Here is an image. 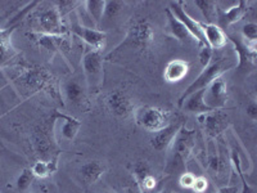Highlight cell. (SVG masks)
Instances as JSON below:
<instances>
[{"label": "cell", "mask_w": 257, "mask_h": 193, "mask_svg": "<svg viewBox=\"0 0 257 193\" xmlns=\"http://www.w3.org/2000/svg\"><path fill=\"white\" fill-rule=\"evenodd\" d=\"M231 164H233V166L235 167V170H237V174L239 175L240 180H242V192L240 193H254L253 188L249 187L248 183L245 181L244 174H243V171H242V165H240L239 153H238V151H235V149H234L233 152H231Z\"/></svg>", "instance_id": "obj_30"}, {"label": "cell", "mask_w": 257, "mask_h": 193, "mask_svg": "<svg viewBox=\"0 0 257 193\" xmlns=\"http://www.w3.org/2000/svg\"><path fill=\"white\" fill-rule=\"evenodd\" d=\"M184 125L185 124L183 120L174 121V123H170L169 125L165 126L164 129L156 132L153 134V137L151 138V146H152V148L156 149L157 152H164V151H166L173 144L175 137Z\"/></svg>", "instance_id": "obj_13"}, {"label": "cell", "mask_w": 257, "mask_h": 193, "mask_svg": "<svg viewBox=\"0 0 257 193\" xmlns=\"http://www.w3.org/2000/svg\"><path fill=\"white\" fill-rule=\"evenodd\" d=\"M16 30V26L2 29L0 27V67L6 66L12 61L18 52L12 45V34Z\"/></svg>", "instance_id": "obj_16"}, {"label": "cell", "mask_w": 257, "mask_h": 193, "mask_svg": "<svg viewBox=\"0 0 257 193\" xmlns=\"http://www.w3.org/2000/svg\"><path fill=\"white\" fill-rule=\"evenodd\" d=\"M166 16H167V27H169L170 32L174 38L178 39L181 43H185V44H189L190 41L193 40V36L190 35L189 31L185 29V26L181 24L178 18L174 17V15L170 12V9H166Z\"/></svg>", "instance_id": "obj_23"}, {"label": "cell", "mask_w": 257, "mask_h": 193, "mask_svg": "<svg viewBox=\"0 0 257 193\" xmlns=\"http://www.w3.org/2000/svg\"><path fill=\"white\" fill-rule=\"evenodd\" d=\"M105 166L102 161L91 160L88 161L86 164H84L80 169L81 173L82 180L85 181V184H94L95 181L99 180L100 176L104 174Z\"/></svg>", "instance_id": "obj_21"}, {"label": "cell", "mask_w": 257, "mask_h": 193, "mask_svg": "<svg viewBox=\"0 0 257 193\" xmlns=\"http://www.w3.org/2000/svg\"><path fill=\"white\" fill-rule=\"evenodd\" d=\"M194 4L198 7L202 16L206 20L205 24H215L217 11V3L215 0H196Z\"/></svg>", "instance_id": "obj_28"}, {"label": "cell", "mask_w": 257, "mask_h": 193, "mask_svg": "<svg viewBox=\"0 0 257 193\" xmlns=\"http://www.w3.org/2000/svg\"><path fill=\"white\" fill-rule=\"evenodd\" d=\"M207 169L212 176H220L225 174L228 165L221 156H211L207 160Z\"/></svg>", "instance_id": "obj_29"}, {"label": "cell", "mask_w": 257, "mask_h": 193, "mask_svg": "<svg viewBox=\"0 0 257 193\" xmlns=\"http://www.w3.org/2000/svg\"><path fill=\"white\" fill-rule=\"evenodd\" d=\"M189 71V63L183 59H174L169 62L165 68L164 77L167 82H178L185 77Z\"/></svg>", "instance_id": "obj_22"}, {"label": "cell", "mask_w": 257, "mask_h": 193, "mask_svg": "<svg viewBox=\"0 0 257 193\" xmlns=\"http://www.w3.org/2000/svg\"><path fill=\"white\" fill-rule=\"evenodd\" d=\"M170 12L173 13L174 17L178 18L181 24L184 25L185 29L189 31L190 35L193 36V39L198 43L199 47H206L207 41H206L205 35H203V30H202L201 22L199 21L193 20L187 12H185L184 3L183 2H170Z\"/></svg>", "instance_id": "obj_8"}, {"label": "cell", "mask_w": 257, "mask_h": 193, "mask_svg": "<svg viewBox=\"0 0 257 193\" xmlns=\"http://www.w3.org/2000/svg\"><path fill=\"white\" fill-rule=\"evenodd\" d=\"M57 161H58V156H54L53 158H50V160H40L38 161V162H35L34 164V166H32V173H34V175L38 176V178H48V176H50L52 174H54L57 171V169H58V164H57Z\"/></svg>", "instance_id": "obj_26"}, {"label": "cell", "mask_w": 257, "mask_h": 193, "mask_svg": "<svg viewBox=\"0 0 257 193\" xmlns=\"http://www.w3.org/2000/svg\"><path fill=\"white\" fill-rule=\"evenodd\" d=\"M31 193H38V192H31Z\"/></svg>", "instance_id": "obj_43"}, {"label": "cell", "mask_w": 257, "mask_h": 193, "mask_svg": "<svg viewBox=\"0 0 257 193\" xmlns=\"http://www.w3.org/2000/svg\"><path fill=\"white\" fill-rule=\"evenodd\" d=\"M243 39L249 43H256L257 40V25L254 22H247L242 29Z\"/></svg>", "instance_id": "obj_35"}, {"label": "cell", "mask_w": 257, "mask_h": 193, "mask_svg": "<svg viewBox=\"0 0 257 193\" xmlns=\"http://www.w3.org/2000/svg\"><path fill=\"white\" fill-rule=\"evenodd\" d=\"M100 193H114V192H112V190H103V192Z\"/></svg>", "instance_id": "obj_41"}, {"label": "cell", "mask_w": 257, "mask_h": 193, "mask_svg": "<svg viewBox=\"0 0 257 193\" xmlns=\"http://www.w3.org/2000/svg\"><path fill=\"white\" fill-rule=\"evenodd\" d=\"M198 58H199V62H201L202 66H203V67H206V66H207V64L211 62V59H212V49H211L208 45H206V47H202L201 50H199Z\"/></svg>", "instance_id": "obj_36"}, {"label": "cell", "mask_w": 257, "mask_h": 193, "mask_svg": "<svg viewBox=\"0 0 257 193\" xmlns=\"http://www.w3.org/2000/svg\"><path fill=\"white\" fill-rule=\"evenodd\" d=\"M235 67H237V58H233V57H221V58L210 62L205 67V70L199 73L198 77L185 89L184 93L181 94L178 102L179 107H181V105H183V102H184L188 95H190V94L197 90H201V89H206L213 80L219 79L226 71Z\"/></svg>", "instance_id": "obj_2"}, {"label": "cell", "mask_w": 257, "mask_h": 193, "mask_svg": "<svg viewBox=\"0 0 257 193\" xmlns=\"http://www.w3.org/2000/svg\"><path fill=\"white\" fill-rule=\"evenodd\" d=\"M194 181H196V175H193L192 173H183L179 178V183L181 187L187 188V189H192Z\"/></svg>", "instance_id": "obj_37"}, {"label": "cell", "mask_w": 257, "mask_h": 193, "mask_svg": "<svg viewBox=\"0 0 257 193\" xmlns=\"http://www.w3.org/2000/svg\"><path fill=\"white\" fill-rule=\"evenodd\" d=\"M199 124L205 126V130L210 137H219L222 132H225L230 125V119L222 110H215V111L201 114L197 116Z\"/></svg>", "instance_id": "obj_10"}, {"label": "cell", "mask_w": 257, "mask_h": 193, "mask_svg": "<svg viewBox=\"0 0 257 193\" xmlns=\"http://www.w3.org/2000/svg\"><path fill=\"white\" fill-rule=\"evenodd\" d=\"M80 4H82L81 2H75V0H62V2H57L56 7L57 9H58L61 17L63 18L66 17L68 13L72 12L73 9L76 8L77 6H80Z\"/></svg>", "instance_id": "obj_34"}, {"label": "cell", "mask_w": 257, "mask_h": 193, "mask_svg": "<svg viewBox=\"0 0 257 193\" xmlns=\"http://www.w3.org/2000/svg\"><path fill=\"white\" fill-rule=\"evenodd\" d=\"M107 106L109 111L118 117H127L133 112L132 102L128 100V96L120 89L109 93V95L107 96Z\"/></svg>", "instance_id": "obj_15"}, {"label": "cell", "mask_w": 257, "mask_h": 193, "mask_svg": "<svg viewBox=\"0 0 257 193\" xmlns=\"http://www.w3.org/2000/svg\"><path fill=\"white\" fill-rule=\"evenodd\" d=\"M38 26L45 35H59L63 36L68 32L67 26L64 25L63 18L59 15L56 6L44 9L38 17Z\"/></svg>", "instance_id": "obj_9"}, {"label": "cell", "mask_w": 257, "mask_h": 193, "mask_svg": "<svg viewBox=\"0 0 257 193\" xmlns=\"http://www.w3.org/2000/svg\"><path fill=\"white\" fill-rule=\"evenodd\" d=\"M63 95L68 103L71 105H81L85 101V89L81 82L77 79H68L62 85Z\"/></svg>", "instance_id": "obj_20"}, {"label": "cell", "mask_w": 257, "mask_h": 193, "mask_svg": "<svg viewBox=\"0 0 257 193\" xmlns=\"http://www.w3.org/2000/svg\"><path fill=\"white\" fill-rule=\"evenodd\" d=\"M226 39L231 41L235 48V52L238 53L237 70H253L257 63V52L256 43H249L244 40L239 35H226Z\"/></svg>", "instance_id": "obj_7"}, {"label": "cell", "mask_w": 257, "mask_h": 193, "mask_svg": "<svg viewBox=\"0 0 257 193\" xmlns=\"http://www.w3.org/2000/svg\"><path fill=\"white\" fill-rule=\"evenodd\" d=\"M216 193H239L238 187H222Z\"/></svg>", "instance_id": "obj_40"}, {"label": "cell", "mask_w": 257, "mask_h": 193, "mask_svg": "<svg viewBox=\"0 0 257 193\" xmlns=\"http://www.w3.org/2000/svg\"><path fill=\"white\" fill-rule=\"evenodd\" d=\"M197 130L185 128V125L180 129V132L175 137L173 142V149L167 160V165L165 167L166 174H178L185 173V165L188 158L192 155V151L196 146Z\"/></svg>", "instance_id": "obj_1"}, {"label": "cell", "mask_w": 257, "mask_h": 193, "mask_svg": "<svg viewBox=\"0 0 257 193\" xmlns=\"http://www.w3.org/2000/svg\"><path fill=\"white\" fill-rule=\"evenodd\" d=\"M133 173H134V179L135 181H137V185H139L142 181L144 180V178L151 174V167H149L147 161L141 160L134 164V170H133Z\"/></svg>", "instance_id": "obj_31"}, {"label": "cell", "mask_w": 257, "mask_h": 193, "mask_svg": "<svg viewBox=\"0 0 257 193\" xmlns=\"http://www.w3.org/2000/svg\"><path fill=\"white\" fill-rule=\"evenodd\" d=\"M134 117L138 125L152 133L158 132L171 123L170 112L167 110L153 107V106H142L137 109Z\"/></svg>", "instance_id": "obj_6"}, {"label": "cell", "mask_w": 257, "mask_h": 193, "mask_svg": "<svg viewBox=\"0 0 257 193\" xmlns=\"http://www.w3.org/2000/svg\"><path fill=\"white\" fill-rule=\"evenodd\" d=\"M36 41L41 48L47 49L48 52L54 56L56 53H62L64 50L71 49V44L68 39L59 35H45V34H38Z\"/></svg>", "instance_id": "obj_17"}, {"label": "cell", "mask_w": 257, "mask_h": 193, "mask_svg": "<svg viewBox=\"0 0 257 193\" xmlns=\"http://www.w3.org/2000/svg\"><path fill=\"white\" fill-rule=\"evenodd\" d=\"M201 26L206 41L211 49H222L226 45V40H228L226 34L219 26L215 24H205V22H201Z\"/></svg>", "instance_id": "obj_18"}, {"label": "cell", "mask_w": 257, "mask_h": 193, "mask_svg": "<svg viewBox=\"0 0 257 193\" xmlns=\"http://www.w3.org/2000/svg\"><path fill=\"white\" fill-rule=\"evenodd\" d=\"M59 120H62L61 125V135L66 139V141H73L76 138L77 133H79L80 128H81V121L68 115L57 114Z\"/></svg>", "instance_id": "obj_24"}, {"label": "cell", "mask_w": 257, "mask_h": 193, "mask_svg": "<svg viewBox=\"0 0 257 193\" xmlns=\"http://www.w3.org/2000/svg\"><path fill=\"white\" fill-rule=\"evenodd\" d=\"M205 93L206 89H201V90H197L194 91V93L190 94V95H188L184 100V102H183V105H181L180 109L197 115L207 114V112L215 111V110L208 109L207 106H206Z\"/></svg>", "instance_id": "obj_19"}, {"label": "cell", "mask_w": 257, "mask_h": 193, "mask_svg": "<svg viewBox=\"0 0 257 193\" xmlns=\"http://www.w3.org/2000/svg\"><path fill=\"white\" fill-rule=\"evenodd\" d=\"M32 143H34V147H35L36 153L41 156V158H47L49 156L50 149H53L50 138L44 130V128L38 129L34 133V135H32Z\"/></svg>", "instance_id": "obj_25"}, {"label": "cell", "mask_w": 257, "mask_h": 193, "mask_svg": "<svg viewBox=\"0 0 257 193\" xmlns=\"http://www.w3.org/2000/svg\"><path fill=\"white\" fill-rule=\"evenodd\" d=\"M160 193H174V192H171V190H162V192Z\"/></svg>", "instance_id": "obj_42"}, {"label": "cell", "mask_w": 257, "mask_h": 193, "mask_svg": "<svg viewBox=\"0 0 257 193\" xmlns=\"http://www.w3.org/2000/svg\"><path fill=\"white\" fill-rule=\"evenodd\" d=\"M34 179H35V175L32 173V170L25 169L17 179V189L20 190V192H26V190L31 187Z\"/></svg>", "instance_id": "obj_32"}, {"label": "cell", "mask_w": 257, "mask_h": 193, "mask_svg": "<svg viewBox=\"0 0 257 193\" xmlns=\"http://www.w3.org/2000/svg\"><path fill=\"white\" fill-rule=\"evenodd\" d=\"M155 40V30L152 24L146 18H139L134 21L128 29L126 40L116 49L128 48V49H137L139 52H144Z\"/></svg>", "instance_id": "obj_3"}, {"label": "cell", "mask_w": 257, "mask_h": 193, "mask_svg": "<svg viewBox=\"0 0 257 193\" xmlns=\"http://www.w3.org/2000/svg\"><path fill=\"white\" fill-rule=\"evenodd\" d=\"M82 71H84L86 89L90 91H98L104 81L103 71V57L99 50H88L82 57Z\"/></svg>", "instance_id": "obj_4"}, {"label": "cell", "mask_w": 257, "mask_h": 193, "mask_svg": "<svg viewBox=\"0 0 257 193\" xmlns=\"http://www.w3.org/2000/svg\"><path fill=\"white\" fill-rule=\"evenodd\" d=\"M123 7H125V3H123V2H117V0H108V2H105L103 18L105 17L108 18V20H112V18L116 17V16L122 11Z\"/></svg>", "instance_id": "obj_33"}, {"label": "cell", "mask_w": 257, "mask_h": 193, "mask_svg": "<svg viewBox=\"0 0 257 193\" xmlns=\"http://www.w3.org/2000/svg\"><path fill=\"white\" fill-rule=\"evenodd\" d=\"M17 81L20 82L22 88L26 89L31 94L39 93V91L54 90V79L43 67L26 68L17 77Z\"/></svg>", "instance_id": "obj_5"}, {"label": "cell", "mask_w": 257, "mask_h": 193, "mask_svg": "<svg viewBox=\"0 0 257 193\" xmlns=\"http://www.w3.org/2000/svg\"><path fill=\"white\" fill-rule=\"evenodd\" d=\"M245 112H247V115H248L249 119H252V120H256L257 119V105L256 102H251L248 106H247V109H245Z\"/></svg>", "instance_id": "obj_39"}, {"label": "cell", "mask_w": 257, "mask_h": 193, "mask_svg": "<svg viewBox=\"0 0 257 193\" xmlns=\"http://www.w3.org/2000/svg\"><path fill=\"white\" fill-rule=\"evenodd\" d=\"M247 9H248V3L245 0H239L237 6L231 7L228 11H222L217 7L216 21H215L216 24L215 25L224 31L225 29H228L229 26L237 24L238 21L242 20L247 13Z\"/></svg>", "instance_id": "obj_14"}, {"label": "cell", "mask_w": 257, "mask_h": 193, "mask_svg": "<svg viewBox=\"0 0 257 193\" xmlns=\"http://www.w3.org/2000/svg\"><path fill=\"white\" fill-rule=\"evenodd\" d=\"M84 6L85 9H86V12H88L89 17L98 26L100 24V21L103 20V15H104V0H88V2H84Z\"/></svg>", "instance_id": "obj_27"}, {"label": "cell", "mask_w": 257, "mask_h": 193, "mask_svg": "<svg viewBox=\"0 0 257 193\" xmlns=\"http://www.w3.org/2000/svg\"><path fill=\"white\" fill-rule=\"evenodd\" d=\"M205 103L211 110H222L228 103V86L221 77L213 80L205 93Z\"/></svg>", "instance_id": "obj_11"}, {"label": "cell", "mask_w": 257, "mask_h": 193, "mask_svg": "<svg viewBox=\"0 0 257 193\" xmlns=\"http://www.w3.org/2000/svg\"><path fill=\"white\" fill-rule=\"evenodd\" d=\"M208 187V180L205 176H196V181H194V185H193L192 189L197 193H203L206 192Z\"/></svg>", "instance_id": "obj_38"}, {"label": "cell", "mask_w": 257, "mask_h": 193, "mask_svg": "<svg viewBox=\"0 0 257 193\" xmlns=\"http://www.w3.org/2000/svg\"><path fill=\"white\" fill-rule=\"evenodd\" d=\"M71 32L73 35H76L77 38L85 41L86 44L94 48V50H102L105 47V41H107V35L104 31L100 30L91 29V27H86L84 25L79 24V22H73L70 27Z\"/></svg>", "instance_id": "obj_12"}]
</instances>
